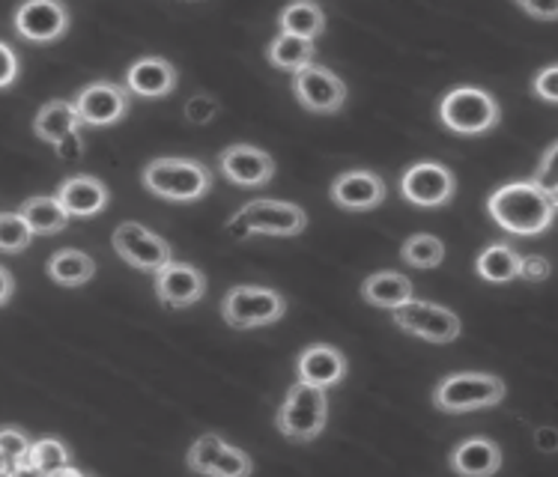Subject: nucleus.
<instances>
[{"label": "nucleus", "instance_id": "f257e3e1", "mask_svg": "<svg viewBox=\"0 0 558 477\" xmlns=\"http://www.w3.org/2000/svg\"><path fill=\"white\" fill-rule=\"evenodd\" d=\"M558 197H549L537 182H508L490 194L487 212L511 236H541L556 221Z\"/></svg>", "mask_w": 558, "mask_h": 477}, {"label": "nucleus", "instance_id": "f03ea898", "mask_svg": "<svg viewBox=\"0 0 558 477\" xmlns=\"http://www.w3.org/2000/svg\"><path fill=\"white\" fill-rule=\"evenodd\" d=\"M213 171L197 159H153L141 173V182L149 194L171 204H194L213 192Z\"/></svg>", "mask_w": 558, "mask_h": 477}, {"label": "nucleus", "instance_id": "7ed1b4c3", "mask_svg": "<svg viewBox=\"0 0 558 477\" xmlns=\"http://www.w3.org/2000/svg\"><path fill=\"white\" fill-rule=\"evenodd\" d=\"M505 394H508V386L499 376L466 370V374L445 376L434 388V406L445 415H466V412L496 409Z\"/></svg>", "mask_w": 558, "mask_h": 477}, {"label": "nucleus", "instance_id": "20e7f679", "mask_svg": "<svg viewBox=\"0 0 558 477\" xmlns=\"http://www.w3.org/2000/svg\"><path fill=\"white\" fill-rule=\"evenodd\" d=\"M308 228V216L305 209L290 200H251L228 221V233L233 238L248 236H272V238H290L299 236Z\"/></svg>", "mask_w": 558, "mask_h": 477}, {"label": "nucleus", "instance_id": "39448f33", "mask_svg": "<svg viewBox=\"0 0 558 477\" xmlns=\"http://www.w3.org/2000/svg\"><path fill=\"white\" fill-rule=\"evenodd\" d=\"M326 420H329V397H326V391L293 382L290 391H287L284 403L278 406L275 427L290 442L308 444L326 430Z\"/></svg>", "mask_w": 558, "mask_h": 477}, {"label": "nucleus", "instance_id": "423d86ee", "mask_svg": "<svg viewBox=\"0 0 558 477\" xmlns=\"http://www.w3.org/2000/svg\"><path fill=\"white\" fill-rule=\"evenodd\" d=\"M501 120L499 102L481 87H454L439 102V123L454 135H487Z\"/></svg>", "mask_w": 558, "mask_h": 477}, {"label": "nucleus", "instance_id": "0eeeda50", "mask_svg": "<svg viewBox=\"0 0 558 477\" xmlns=\"http://www.w3.org/2000/svg\"><path fill=\"white\" fill-rule=\"evenodd\" d=\"M287 314V298L269 286H230L221 298V317L230 329H263Z\"/></svg>", "mask_w": 558, "mask_h": 477}, {"label": "nucleus", "instance_id": "6e6552de", "mask_svg": "<svg viewBox=\"0 0 558 477\" xmlns=\"http://www.w3.org/2000/svg\"><path fill=\"white\" fill-rule=\"evenodd\" d=\"M391 322L400 331H407L412 338H422L427 343H454L463 331V322L454 310L436 305V302H422V298H412L407 305L395 307Z\"/></svg>", "mask_w": 558, "mask_h": 477}, {"label": "nucleus", "instance_id": "1a4fd4ad", "mask_svg": "<svg viewBox=\"0 0 558 477\" xmlns=\"http://www.w3.org/2000/svg\"><path fill=\"white\" fill-rule=\"evenodd\" d=\"M111 245H114L117 257L123 262H129L137 272L159 274L161 269L173 260L171 245H168L159 233H153V230H147L144 224H137V221H123V224L114 230Z\"/></svg>", "mask_w": 558, "mask_h": 477}, {"label": "nucleus", "instance_id": "9d476101", "mask_svg": "<svg viewBox=\"0 0 558 477\" xmlns=\"http://www.w3.org/2000/svg\"><path fill=\"white\" fill-rule=\"evenodd\" d=\"M400 194L412 206L439 209V206L454 200L457 176L451 168H445L439 161H418L400 176Z\"/></svg>", "mask_w": 558, "mask_h": 477}, {"label": "nucleus", "instance_id": "9b49d317", "mask_svg": "<svg viewBox=\"0 0 558 477\" xmlns=\"http://www.w3.org/2000/svg\"><path fill=\"white\" fill-rule=\"evenodd\" d=\"M34 135L58 149L60 159H78L84 152L81 120L75 114V105L66 102V99H54V102H46L39 108L34 120Z\"/></svg>", "mask_w": 558, "mask_h": 477}, {"label": "nucleus", "instance_id": "f8f14e48", "mask_svg": "<svg viewBox=\"0 0 558 477\" xmlns=\"http://www.w3.org/2000/svg\"><path fill=\"white\" fill-rule=\"evenodd\" d=\"M293 96L311 114H338L347 105V84L329 66L311 63L293 75Z\"/></svg>", "mask_w": 558, "mask_h": 477}, {"label": "nucleus", "instance_id": "ddd939ff", "mask_svg": "<svg viewBox=\"0 0 558 477\" xmlns=\"http://www.w3.org/2000/svg\"><path fill=\"white\" fill-rule=\"evenodd\" d=\"M72 105H75V114H78L81 125L102 129V125H117L129 114L132 96L125 93L123 84H114V81H93V84H87L75 96Z\"/></svg>", "mask_w": 558, "mask_h": 477}, {"label": "nucleus", "instance_id": "4468645a", "mask_svg": "<svg viewBox=\"0 0 558 477\" xmlns=\"http://www.w3.org/2000/svg\"><path fill=\"white\" fill-rule=\"evenodd\" d=\"M12 27L24 42L48 46V42H58L69 30V10L58 0H31L15 10Z\"/></svg>", "mask_w": 558, "mask_h": 477}, {"label": "nucleus", "instance_id": "2eb2a0df", "mask_svg": "<svg viewBox=\"0 0 558 477\" xmlns=\"http://www.w3.org/2000/svg\"><path fill=\"white\" fill-rule=\"evenodd\" d=\"M218 171L240 188H263L275 176V161L254 144H230L218 152Z\"/></svg>", "mask_w": 558, "mask_h": 477}, {"label": "nucleus", "instance_id": "dca6fc26", "mask_svg": "<svg viewBox=\"0 0 558 477\" xmlns=\"http://www.w3.org/2000/svg\"><path fill=\"white\" fill-rule=\"evenodd\" d=\"M386 194V180L379 173L365 171V168L343 171L341 176H335L329 188L331 204L343 212H371L376 206H383Z\"/></svg>", "mask_w": 558, "mask_h": 477}, {"label": "nucleus", "instance_id": "f3484780", "mask_svg": "<svg viewBox=\"0 0 558 477\" xmlns=\"http://www.w3.org/2000/svg\"><path fill=\"white\" fill-rule=\"evenodd\" d=\"M156 278V298L171 310H185L206 296V274L192 262L171 260Z\"/></svg>", "mask_w": 558, "mask_h": 477}, {"label": "nucleus", "instance_id": "a211bd4d", "mask_svg": "<svg viewBox=\"0 0 558 477\" xmlns=\"http://www.w3.org/2000/svg\"><path fill=\"white\" fill-rule=\"evenodd\" d=\"M347 376V358L331 343H311L296 358V382L311 388L341 386Z\"/></svg>", "mask_w": 558, "mask_h": 477}, {"label": "nucleus", "instance_id": "6ab92c4d", "mask_svg": "<svg viewBox=\"0 0 558 477\" xmlns=\"http://www.w3.org/2000/svg\"><path fill=\"white\" fill-rule=\"evenodd\" d=\"M54 197H58V204L63 206V212L69 218H96L102 216L108 204H111L108 185L99 176H90V173H78V176L63 180Z\"/></svg>", "mask_w": 558, "mask_h": 477}, {"label": "nucleus", "instance_id": "aec40b11", "mask_svg": "<svg viewBox=\"0 0 558 477\" xmlns=\"http://www.w3.org/2000/svg\"><path fill=\"white\" fill-rule=\"evenodd\" d=\"M180 84V72L171 60L165 58H141L135 60L129 72H125L123 87L129 96H141V99H165L171 96Z\"/></svg>", "mask_w": 558, "mask_h": 477}, {"label": "nucleus", "instance_id": "412c9836", "mask_svg": "<svg viewBox=\"0 0 558 477\" xmlns=\"http://www.w3.org/2000/svg\"><path fill=\"white\" fill-rule=\"evenodd\" d=\"M448 468L457 477H493L501 468V448L493 439L472 436L454 444V451L448 454Z\"/></svg>", "mask_w": 558, "mask_h": 477}, {"label": "nucleus", "instance_id": "4be33fe9", "mask_svg": "<svg viewBox=\"0 0 558 477\" xmlns=\"http://www.w3.org/2000/svg\"><path fill=\"white\" fill-rule=\"evenodd\" d=\"M362 298L367 305L395 310L415 298V286L403 272H374L362 281Z\"/></svg>", "mask_w": 558, "mask_h": 477}, {"label": "nucleus", "instance_id": "5701e85b", "mask_svg": "<svg viewBox=\"0 0 558 477\" xmlns=\"http://www.w3.org/2000/svg\"><path fill=\"white\" fill-rule=\"evenodd\" d=\"M475 272L487 284H511V281H517V272H520V254H517L511 242H493L478 254Z\"/></svg>", "mask_w": 558, "mask_h": 477}, {"label": "nucleus", "instance_id": "b1692460", "mask_svg": "<svg viewBox=\"0 0 558 477\" xmlns=\"http://www.w3.org/2000/svg\"><path fill=\"white\" fill-rule=\"evenodd\" d=\"M19 216L24 218V224L31 228L34 236H54L60 230H66L69 216L63 212V206L58 204L54 194H36L27 197L19 209Z\"/></svg>", "mask_w": 558, "mask_h": 477}, {"label": "nucleus", "instance_id": "393cba45", "mask_svg": "<svg viewBox=\"0 0 558 477\" xmlns=\"http://www.w3.org/2000/svg\"><path fill=\"white\" fill-rule=\"evenodd\" d=\"M93 274H96V262H93L90 254H84L78 248L54 250L48 257V278L58 286L75 290V286L90 284Z\"/></svg>", "mask_w": 558, "mask_h": 477}, {"label": "nucleus", "instance_id": "a878e982", "mask_svg": "<svg viewBox=\"0 0 558 477\" xmlns=\"http://www.w3.org/2000/svg\"><path fill=\"white\" fill-rule=\"evenodd\" d=\"M278 27L281 34L296 36L305 42H317L323 30H326V12L319 3H290L278 15Z\"/></svg>", "mask_w": 558, "mask_h": 477}, {"label": "nucleus", "instance_id": "bb28decb", "mask_svg": "<svg viewBox=\"0 0 558 477\" xmlns=\"http://www.w3.org/2000/svg\"><path fill=\"white\" fill-rule=\"evenodd\" d=\"M266 60L272 63L275 69L281 72H302L311 63H317V46L314 42H305V39H296V36L278 34L266 48Z\"/></svg>", "mask_w": 558, "mask_h": 477}, {"label": "nucleus", "instance_id": "cd10ccee", "mask_svg": "<svg viewBox=\"0 0 558 477\" xmlns=\"http://www.w3.org/2000/svg\"><path fill=\"white\" fill-rule=\"evenodd\" d=\"M72 466V451L60 439H36L31 442V451H27V468L24 475H36V477H48L60 472V468Z\"/></svg>", "mask_w": 558, "mask_h": 477}, {"label": "nucleus", "instance_id": "c85d7f7f", "mask_svg": "<svg viewBox=\"0 0 558 477\" xmlns=\"http://www.w3.org/2000/svg\"><path fill=\"white\" fill-rule=\"evenodd\" d=\"M400 260L412 269H436L445 260L442 238H436L434 233H415L400 245Z\"/></svg>", "mask_w": 558, "mask_h": 477}, {"label": "nucleus", "instance_id": "c756f323", "mask_svg": "<svg viewBox=\"0 0 558 477\" xmlns=\"http://www.w3.org/2000/svg\"><path fill=\"white\" fill-rule=\"evenodd\" d=\"M34 233L19 212H0V254H22L31 248Z\"/></svg>", "mask_w": 558, "mask_h": 477}, {"label": "nucleus", "instance_id": "7c9ffc66", "mask_svg": "<svg viewBox=\"0 0 558 477\" xmlns=\"http://www.w3.org/2000/svg\"><path fill=\"white\" fill-rule=\"evenodd\" d=\"M221 448H225V439H221L218 432H204V436L189 448L185 463H189V468H192L194 475L209 477V468H213V463H216V456Z\"/></svg>", "mask_w": 558, "mask_h": 477}, {"label": "nucleus", "instance_id": "2f4dec72", "mask_svg": "<svg viewBox=\"0 0 558 477\" xmlns=\"http://www.w3.org/2000/svg\"><path fill=\"white\" fill-rule=\"evenodd\" d=\"M251 456L236 448V444H228L218 451L216 463L209 468V477H251Z\"/></svg>", "mask_w": 558, "mask_h": 477}, {"label": "nucleus", "instance_id": "473e14b6", "mask_svg": "<svg viewBox=\"0 0 558 477\" xmlns=\"http://www.w3.org/2000/svg\"><path fill=\"white\" fill-rule=\"evenodd\" d=\"M0 451L10 460L15 475H24L27 468V451H31V439L24 436L19 427H0Z\"/></svg>", "mask_w": 558, "mask_h": 477}, {"label": "nucleus", "instance_id": "72a5a7b5", "mask_svg": "<svg viewBox=\"0 0 558 477\" xmlns=\"http://www.w3.org/2000/svg\"><path fill=\"white\" fill-rule=\"evenodd\" d=\"M218 114V102L209 96V93H197L185 102V120L194 125H206L213 123Z\"/></svg>", "mask_w": 558, "mask_h": 477}, {"label": "nucleus", "instance_id": "f704fd0d", "mask_svg": "<svg viewBox=\"0 0 558 477\" xmlns=\"http://www.w3.org/2000/svg\"><path fill=\"white\" fill-rule=\"evenodd\" d=\"M549 262L547 257H541V254H529V257H520V272L517 278H523L529 284H541V281H547L549 278Z\"/></svg>", "mask_w": 558, "mask_h": 477}, {"label": "nucleus", "instance_id": "c9c22d12", "mask_svg": "<svg viewBox=\"0 0 558 477\" xmlns=\"http://www.w3.org/2000/svg\"><path fill=\"white\" fill-rule=\"evenodd\" d=\"M556 152H558V144H553V147L544 152V161H541V168L535 171V180L544 192L549 194V197H556V188H558V182H556Z\"/></svg>", "mask_w": 558, "mask_h": 477}, {"label": "nucleus", "instance_id": "e433bc0d", "mask_svg": "<svg viewBox=\"0 0 558 477\" xmlns=\"http://www.w3.org/2000/svg\"><path fill=\"white\" fill-rule=\"evenodd\" d=\"M532 90H535V96H541L544 102L556 105L558 102V66L541 69V72L535 75V81H532Z\"/></svg>", "mask_w": 558, "mask_h": 477}, {"label": "nucleus", "instance_id": "4c0bfd02", "mask_svg": "<svg viewBox=\"0 0 558 477\" xmlns=\"http://www.w3.org/2000/svg\"><path fill=\"white\" fill-rule=\"evenodd\" d=\"M19 69H22L19 54H15L7 42H0V90H7L10 84H15V78H19Z\"/></svg>", "mask_w": 558, "mask_h": 477}, {"label": "nucleus", "instance_id": "58836bf2", "mask_svg": "<svg viewBox=\"0 0 558 477\" xmlns=\"http://www.w3.org/2000/svg\"><path fill=\"white\" fill-rule=\"evenodd\" d=\"M520 10L529 12V15H535V19H544V22H553V19L558 15V3L541 7V3H529V0H523V3H520Z\"/></svg>", "mask_w": 558, "mask_h": 477}, {"label": "nucleus", "instance_id": "ea45409f", "mask_svg": "<svg viewBox=\"0 0 558 477\" xmlns=\"http://www.w3.org/2000/svg\"><path fill=\"white\" fill-rule=\"evenodd\" d=\"M12 293H15V278L10 274V269H3V266H0V307L10 302Z\"/></svg>", "mask_w": 558, "mask_h": 477}, {"label": "nucleus", "instance_id": "a19ab883", "mask_svg": "<svg viewBox=\"0 0 558 477\" xmlns=\"http://www.w3.org/2000/svg\"><path fill=\"white\" fill-rule=\"evenodd\" d=\"M535 442H537V448H544V451L549 454V451L556 448V436H553V430H549V427H544V430H537Z\"/></svg>", "mask_w": 558, "mask_h": 477}, {"label": "nucleus", "instance_id": "79ce46f5", "mask_svg": "<svg viewBox=\"0 0 558 477\" xmlns=\"http://www.w3.org/2000/svg\"><path fill=\"white\" fill-rule=\"evenodd\" d=\"M48 477H90V475H84V472H78L75 466H66V468H60V472H54V475H48Z\"/></svg>", "mask_w": 558, "mask_h": 477}, {"label": "nucleus", "instance_id": "37998d69", "mask_svg": "<svg viewBox=\"0 0 558 477\" xmlns=\"http://www.w3.org/2000/svg\"><path fill=\"white\" fill-rule=\"evenodd\" d=\"M0 477H19V475H15V472H12L10 460L3 456V451H0Z\"/></svg>", "mask_w": 558, "mask_h": 477}]
</instances>
